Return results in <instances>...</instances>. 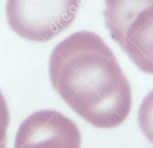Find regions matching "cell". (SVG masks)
<instances>
[{"mask_svg": "<svg viewBox=\"0 0 153 148\" xmlns=\"http://www.w3.org/2000/svg\"><path fill=\"white\" fill-rule=\"evenodd\" d=\"M51 84L66 104L99 129L121 125L132 108V89L111 49L98 34L76 31L53 49Z\"/></svg>", "mask_w": 153, "mask_h": 148, "instance_id": "6da1fadb", "label": "cell"}, {"mask_svg": "<svg viewBox=\"0 0 153 148\" xmlns=\"http://www.w3.org/2000/svg\"><path fill=\"white\" fill-rule=\"evenodd\" d=\"M80 0H7L6 18L19 36L34 42H47L74 21Z\"/></svg>", "mask_w": 153, "mask_h": 148, "instance_id": "7a4b0ae2", "label": "cell"}, {"mask_svg": "<svg viewBox=\"0 0 153 148\" xmlns=\"http://www.w3.org/2000/svg\"><path fill=\"white\" fill-rule=\"evenodd\" d=\"M77 125L59 111H39L20 125L14 148H81Z\"/></svg>", "mask_w": 153, "mask_h": 148, "instance_id": "3957f363", "label": "cell"}, {"mask_svg": "<svg viewBox=\"0 0 153 148\" xmlns=\"http://www.w3.org/2000/svg\"><path fill=\"white\" fill-rule=\"evenodd\" d=\"M119 46L142 72L153 75V3L132 19Z\"/></svg>", "mask_w": 153, "mask_h": 148, "instance_id": "277c9868", "label": "cell"}, {"mask_svg": "<svg viewBox=\"0 0 153 148\" xmlns=\"http://www.w3.org/2000/svg\"><path fill=\"white\" fill-rule=\"evenodd\" d=\"M153 0H105L103 15L112 39L119 45L125 31L137 13Z\"/></svg>", "mask_w": 153, "mask_h": 148, "instance_id": "5b68a950", "label": "cell"}, {"mask_svg": "<svg viewBox=\"0 0 153 148\" xmlns=\"http://www.w3.org/2000/svg\"><path fill=\"white\" fill-rule=\"evenodd\" d=\"M138 121L143 135L153 144V90L145 96L140 106Z\"/></svg>", "mask_w": 153, "mask_h": 148, "instance_id": "8992f818", "label": "cell"}, {"mask_svg": "<svg viewBox=\"0 0 153 148\" xmlns=\"http://www.w3.org/2000/svg\"><path fill=\"white\" fill-rule=\"evenodd\" d=\"M10 115L8 106L0 91V148H6L7 129L9 125Z\"/></svg>", "mask_w": 153, "mask_h": 148, "instance_id": "52a82bcc", "label": "cell"}]
</instances>
